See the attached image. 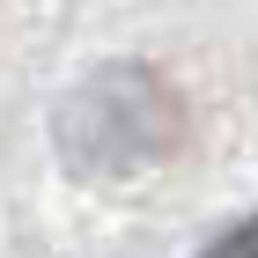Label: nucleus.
Wrapping results in <instances>:
<instances>
[{
    "instance_id": "1",
    "label": "nucleus",
    "mask_w": 258,
    "mask_h": 258,
    "mask_svg": "<svg viewBox=\"0 0 258 258\" xmlns=\"http://www.w3.org/2000/svg\"><path fill=\"white\" fill-rule=\"evenodd\" d=\"M184 140V103L155 67H103L67 96L59 148L74 170H148Z\"/></svg>"
},
{
    "instance_id": "2",
    "label": "nucleus",
    "mask_w": 258,
    "mask_h": 258,
    "mask_svg": "<svg viewBox=\"0 0 258 258\" xmlns=\"http://www.w3.org/2000/svg\"><path fill=\"white\" fill-rule=\"evenodd\" d=\"M207 258H258V221H243L236 236H221V243H214Z\"/></svg>"
}]
</instances>
